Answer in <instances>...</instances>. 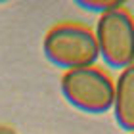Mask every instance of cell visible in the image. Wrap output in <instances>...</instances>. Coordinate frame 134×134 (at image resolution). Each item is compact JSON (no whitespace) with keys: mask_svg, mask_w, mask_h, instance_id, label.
<instances>
[{"mask_svg":"<svg viewBox=\"0 0 134 134\" xmlns=\"http://www.w3.org/2000/svg\"><path fill=\"white\" fill-rule=\"evenodd\" d=\"M42 54L52 65L71 71L100 59L94 31L81 23H58L42 38Z\"/></svg>","mask_w":134,"mask_h":134,"instance_id":"1","label":"cell"},{"mask_svg":"<svg viewBox=\"0 0 134 134\" xmlns=\"http://www.w3.org/2000/svg\"><path fill=\"white\" fill-rule=\"evenodd\" d=\"M59 90L65 102L82 113L102 115L111 111L113 81L96 65L65 71L59 81Z\"/></svg>","mask_w":134,"mask_h":134,"instance_id":"2","label":"cell"},{"mask_svg":"<svg viewBox=\"0 0 134 134\" xmlns=\"http://www.w3.org/2000/svg\"><path fill=\"white\" fill-rule=\"evenodd\" d=\"M98 54L109 69L134 65V19L125 8L98 17L94 25Z\"/></svg>","mask_w":134,"mask_h":134,"instance_id":"3","label":"cell"},{"mask_svg":"<svg viewBox=\"0 0 134 134\" xmlns=\"http://www.w3.org/2000/svg\"><path fill=\"white\" fill-rule=\"evenodd\" d=\"M111 113L123 130L134 132V65L126 67L113 81V105Z\"/></svg>","mask_w":134,"mask_h":134,"instance_id":"4","label":"cell"},{"mask_svg":"<svg viewBox=\"0 0 134 134\" xmlns=\"http://www.w3.org/2000/svg\"><path fill=\"white\" fill-rule=\"evenodd\" d=\"M75 4L86 12H94V14H100V15L109 14V12L119 10V8H125L123 0H77Z\"/></svg>","mask_w":134,"mask_h":134,"instance_id":"5","label":"cell"},{"mask_svg":"<svg viewBox=\"0 0 134 134\" xmlns=\"http://www.w3.org/2000/svg\"><path fill=\"white\" fill-rule=\"evenodd\" d=\"M0 134H17V132L8 125H0Z\"/></svg>","mask_w":134,"mask_h":134,"instance_id":"6","label":"cell"},{"mask_svg":"<svg viewBox=\"0 0 134 134\" xmlns=\"http://www.w3.org/2000/svg\"><path fill=\"white\" fill-rule=\"evenodd\" d=\"M132 134H134V132H132Z\"/></svg>","mask_w":134,"mask_h":134,"instance_id":"7","label":"cell"}]
</instances>
